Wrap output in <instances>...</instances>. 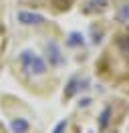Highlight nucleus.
Listing matches in <instances>:
<instances>
[{"mask_svg": "<svg viewBox=\"0 0 129 133\" xmlns=\"http://www.w3.org/2000/svg\"><path fill=\"white\" fill-rule=\"evenodd\" d=\"M117 22H129V4H121L119 8H117Z\"/></svg>", "mask_w": 129, "mask_h": 133, "instance_id": "obj_7", "label": "nucleus"}, {"mask_svg": "<svg viewBox=\"0 0 129 133\" xmlns=\"http://www.w3.org/2000/svg\"><path fill=\"white\" fill-rule=\"evenodd\" d=\"M28 129H30V123L22 117H16V119L10 121V131L12 133H26Z\"/></svg>", "mask_w": 129, "mask_h": 133, "instance_id": "obj_5", "label": "nucleus"}, {"mask_svg": "<svg viewBox=\"0 0 129 133\" xmlns=\"http://www.w3.org/2000/svg\"><path fill=\"white\" fill-rule=\"evenodd\" d=\"M89 103H91V99H81V103H79V107H87Z\"/></svg>", "mask_w": 129, "mask_h": 133, "instance_id": "obj_11", "label": "nucleus"}, {"mask_svg": "<svg viewBox=\"0 0 129 133\" xmlns=\"http://www.w3.org/2000/svg\"><path fill=\"white\" fill-rule=\"evenodd\" d=\"M44 50H47L48 63H50L53 66H61V65H64L63 50H61V46H59V42H56V41H48L47 44H44Z\"/></svg>", "mask_w": 129, "mask_h": 133, "instance_id": "obj_2", "label": "nucleus"}, {"mask_svg": "<svg viewBox=\"0 0 129 133\" xmlns=\"http://www.w3.org/2000/svg\"><path fill=\"white\" fill-rule=\"evenodd\" d=\"M109 119H111V107L107 105V107L101 111V115H99V123H97L99 131H105V129H107V125H109Z\"/></svg>", "mask_w": 129, "mask_h": 133, "instance_id": "obj_6", "label": "nucleus"}, {"mask_svg": "<svg viewBox=\"0 0 129 133\" xmlns=\"http://www.w3.org/2000/svg\"><path fill=\"white\" fill-rule=\"evenodd\" d=\"M18 20L26 26H36V24H42L44 22V16L38 14V12H28V10H20L18 12Z\"/></svg>", "mask_w": 129, "mask_h": 133, "instance_id": "obj_4", "label": "nucleus"}, {"mask_svg": "<svg viewBox=\"0 0 129 133\" xmlns=\"http://www.w3.org/2000/svg\"><path fill=\"white\" fill-rule=\"evenodd\" d=\"M18 61H20V65H22V69L28 73V75H44L47 73V63L42 61V58L34 52V50H22L20 52V57H18Z\"/></svg>", "mask_w": 129, "mask_h": 133, "instance_id": "obj_1", "label": "nucleus"}, {"mask_svg": "<svg viewBox=\"0 0 129 133\" xmlns=\"http://www.w3.org/2000/svg\"><path fill=\"white\" fill-rule=\"evenodd\" d=\"M67 119H63V121H59V123L55 125V129H53V133H64V129H67Z\"/></svg>", "mask_w": 129, "mask_h": 133, "instance_id": "obj_10", "label": "nucleus"}, {"mask_svg": "<svg viewBox=\"0 0 129 133\" xmlns=\"http://www.w3.org/2000/svg\"><path fill=\"white\" fill-rule=\"evenodd\" d=\"M107 0H89L87 2V10H95V8H105Z\"/></svg>", "mask_w": 129, "mask_h": 133, "instance_id": "obj_9", "label": "nucleus"}, {"mask_svg": "<svg viewBox=\"0 0 129 133\" xmlns=\"http://www.w3.org/2000/svg\"><path fill=\"white\" fill-rule=\"evenodd\" d=\"M87 85H89L87 79H81L79 75H73L71 79H69V85H67V89H64V97H67V99H71L75 93L85 91V89H87Z\"/></svg>", "mask_w": 129, "mask_h": 133, "instance_id": "obj_3", "label": "nucleus"}, {"mask_svg": "<svg viewBox=\"0 0 129 133\" xmlns=\"http://www.w3.org/2000/svg\"><path fill=\"white\" fill-rule=\"evenodd\" d=\"M83 34L81 32H71L69 34V38H67V44L69 46H83Z\"/></svg>", "mask_w": 129, "mask_h": 133, "instance_id": "obj_8", "label": "nucleus"}]
</instances>
